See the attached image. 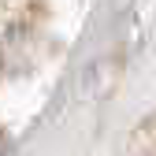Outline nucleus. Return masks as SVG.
Instances as JSON below:
<instances>
[{"label":"nucleus","mask_w":156,"mask_h":156,"mask_svg":"<svg viewBox=\"0 0 156 156\" xmlns=\"http://www.w3.org/2000/svg\"><path fill=\"white\" fill-rule=\"evenodd\" d=\"M149 130H152V134H156V119H152V123H149ZM138 156H156V138H152V141H149V145H141V152H138Z\"/></svg>","instance_id":"1"}]
</instances>
